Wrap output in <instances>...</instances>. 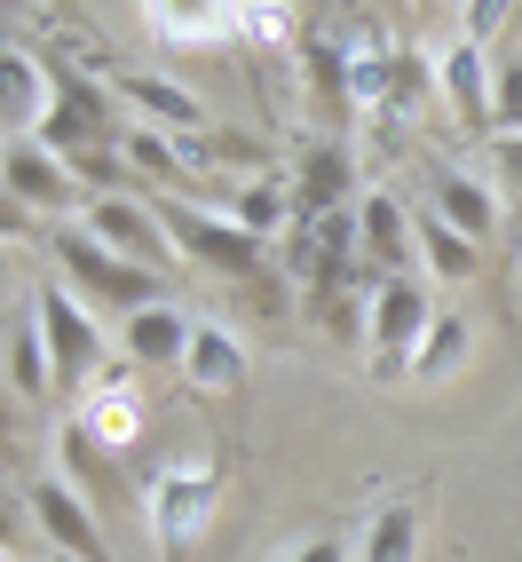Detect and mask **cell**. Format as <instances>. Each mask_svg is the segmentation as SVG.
<instances>
[{"label": "cell", "instance_id": "30bf717a", "mask_svg": "<svg viewBox=\"0 0 522 562\" xmlns=\"http://www.w3.org/2000/svg\"><path fill=\"white\" fill-rule=\"evenodd\" d=\"M48 103H56V64L41 48H24V41H0V135L9 143L41 135Z\"/></svg>", "mask_w": 522, "mask_h": 562}, {"label": "cell", "instance_id": "44dd1931", "mask_svg": "<svg viewBox=\"0 0 522 562\" xmlns=\"http://www.w3.org/2000/svg\"><path fill=\"white\" fill-rule=\"evenodd\" d=\"M356 562H420V499H381L364 515V539H356Z\"/></svg>", "mask_w": 522, "mask_h": 562}, {"label": "cell", "instance_id": "52a82bcc", "mask_svg": "<svg viewBox=\"0 0 522 562\" xmlns=\"http://www.w3.org/2000/svg\"><path fill=\"white\" fill-rule=\"evenodd\" d=\"M88 231L120 254V261H135V270H151V278H167V270H182V254H174V238L159 231V214H151V191H120V199H88Z\"/></svg>", "mask_w": 522, "mask_h": 562}, {"label": "cell", "instance_id": "5b68a950", "mask_svg": "<svg viewBox=\"0 0 522 562\" xmlns=\"http://www.w3.org/2000/svg\"><path fill=\"white\" fill-rule=\"evenodd\" d=\"M32 325H41V341H48V357H56V381H64V389H88L95 372L111 364V357H103V349H111V341H103V317H95L71 285H56V278L32 285Z\"/></svg>", "mask_w": 522, "mask_h": 562}, {"label": "cell", "instance_id": "8fae6325", "mask_svg": "<svg viewBox=\"0 0 522 562\" xmlns=\"http://www.w3.org/2000/svg\"><path fill=\"white\" fill-rule=\"evenodd\" d=\"M356 254L372 278H420V254H412V206L396 191H364L356 199Z\"/></svg>", "mask_w": 522, "mask_h": 562}, {"label": "cell", "instance_id": "f1b7e54d", "mask_svg": "<svg viewBox=\"0 0 522 562\" xmlns=\"http://www.w3.org/2000/svg\"><path fill=\"white\" fill-rule=\"evenodd\" d=\"M459 24H467V41H475V32H499V24H507V9H491V0H475V9H467Z\"/></svg>", "mask_w": 522, "mask_h": 562}, {"label": "cell", "instance_id": "9c48e42d", "mask_svg": "<svg viewBox=\"0 0 522 562\" xmlns=\"http://www.w3.org/2000/svg\"><path fill=\"white\" fill-rule=\"evenodd\" d=\"M24 507H32V522H41V539L48 547H64L71 562H111V547H103V515L71 492L64 475H32L24 483Z\"/></svg>", "mask_w": 522, "mask_h": 562}, {"label": "cell", "instance_id": "5bb4252c", "mask_svg": "<svg viewBox=\"0 0 522 562\" xmlns=\"http://www.w3.org/2000/svg\"><path fill=\"white\" fill-rule=\"evenodd\" d=\"M293 206H302V222H325V214H341L356 206V159H349V143H309L302 159H293Z\"/></svg>", "mask_w": 522, "mask_h": 562}, {"label": "cell", "instance_id": "d6a6232c", "mask_svg": "<svg viewBox=\"0 0 522 562\" xmlns=\"http://www.w3.org/2000/svg\"><path fill=\"white\" fill-rule=\"evenodd\" d=\"M0 167H9V135H0Z\"/></svg>", "mask_w": 522, "mask_h": 562}, {"label": "cell", "instance_id": "83f0119b", "mask_svg": "<svg viewBox=\"0 0 522 562\" xmlns=\"http://www.w3.org/2000/svg\"><path fill=\"white\" fill-rule=\"evenodd\" d=\"M285 562H349V547H341V539H302Z\"/></svg>", "mask_w": 522, "mask_h": 562}, {"label": "cell", "instance_id": "2e32d148", "mask_svg": "<svg viewBox=\"0 0 522 562\" xmlns=\"http://www.w3.org/2000/svg\"><path fill=\"white\" fill-rule=\"evenodd\" d=\"M56 460H64V483H71V492H80L95 515H103V507H135V492L120 483V460H111L80 420H64V428H56Z\"/></svg>", "mask_w": 522, "mask_h": 562}, {"label": "cell", "instance_id": "3957f363", "mask_svg": "<svg viewBox=\"0 0 522 562\" xmlns=\"http://www.w3.org/2000/svg\"><path fill=\"white\" fill-rule=\"evenodd\" d=\"M435 285L428 278H372V302H364V357H372V381H412V357L435 325Z\"/></svg>", "mask_w": 522, "mask_h": 562}, {"label": "cell", "instance_id": "ba28073f", "mask_svg": "<svg viewBox=\"0 0 522 562\" xmlns=\"http://www.w3.org/2000/svg\"><path fill=\"white\" fill-rule=\"evenodd\" d=\"M428 64H435V95H443V111H452L459 127H491L499 120V71L483 56V41L452 32V41H435Z\"/></svg>", "mask_w": 522, "mask_h": 562}, {"label": "cell", "instance_id": "7402d4cb", "mask_svg": "<svg viewBox=\"0 0 522 562\" xmlns=\"http://www.w3.org/2000/svg\"><path fill=\"white\" fill-rule=\"evenodd\" d=\"M120 159L143 175V191H151V199H182V143H174V135L143 127V120H127V135H120Z\"/></svg>", "mask_w": 522, "mask_h": 562}, {"label": "cell", "instance_id": "7a4b0ae2", "mask_svg": "<svg viewBox=\"0 0 522 562\" xmlns=\"http://www.w3.org/2000/svg\"><path fill=\"white\" fill-rule=\"evenodd\" d=\"M159 231L174 238V254L191 261V270H214V278H238L253 285L261 270H270V246H261L253 231H238L230 206H198V199H151Z\"/></svg>", "mask_w": 522, "mask_h": 562}, {"label": "cell", "instance_id": "4316f807", "mask_svg": "<svg viewBox=\"0 0 522 562\" xmlns=\"http://www.w3.org/2000/svg\"><path fill=\"white\" fill-rule=\"evenodd\" d=\"M16 238H48V231H41V214H32V206H16L9 191H0V246H16Z\"/></svg>", "mask_w": 522, "mask_h": 562}, {"label": "cell", "instance_id": "9a60e30c", "mask_svg": "<svg viewBox=\"0 0 522 562\" xmlns=\"http://www.w3.org/2000/svg\"><path fill=\"white\" fill-rule=\"evenodd\" d=\"M111 95H120L143 127H159V135H206L198 95L182 80H167V71H111Z\"/></svg>", "mask_w": 522, "mask_h": 562}, {"label": "cell", "instance_id": "603a6c76", "mask_svg": "<svg viewBox=\"0 0 522 562\" xmlns=\"http://www.w3.org/2000/svg\"><path fill=\"white\" fill-rule=\"evenodd\" d=\"M0 357H9V396L16 404H48L64 381H56V357H48V341H41V325H32V310L16 317V333H9V349H0Z\"/></svg>", "mask_w": 522, "mask_h": 562}, {"label": "cell", "instance_id": "8992f818", "mask_svg": "<svg viewBox=\"0 0 522 562\" xmlns=\"http://www.w3.org/2000/svg\"><path fill=\"white\" fill-rule=\"evenodd\" d=\"M0 191H9L16 206H32L41 222H80L88 214V182L71 175L64 151H48V143H9V167H0Z\"/></svg>", "mask_w": 522, "mask_h": 562}, {"label": "cell", "instance_id": "d4e9b609", "mask_svg": "<svg viewBox=\"0 0 522 562\" xmlns=\"http://www.w3.org/2000/svg\"><path fill=\"white\" fill-rule=\"evenodd\" d=\"M467 349H475V325H467L459 310H443V317L428 325L420 357H412V381H443V372H459V364H467Z\"/></svg>", "mask_w": 522, "mask_h": 562}, {"label": "cell", "instance_id": "d6986e66", "mask_svg": "<svg viewBox=\"0 0 522 562\" xmlns=\"http://www.w3.org/2000/svg\"><path fill=\"white\" fill-rule=\"evenodd\" d=\"M191 317H182L174 302H151V310H135V317H120V349H127V364L143 372V364H182V349H191Z\"/></svg>", "mask_w": 522, "mask_h": 562}, {"label": "cell", "instance_id": "ac0fdd59", "mask_svg": "<svg viewBox=\"0 0 522 562\" xmlns=\"http://www.w3.org/2000/svg\"><path fill=\"white\" fill-rule=\"evenodd\" d=\"M412 254H420V278H428V285H467V278L483 270V246H475V238H459L435 206H420V214H412Z\"/></svg>", "mask_w": 522, "mask_h": 562}, {"label": "cell", "instance_id": "f546056e", "mask_svg": "<svg viewBox=\"0 0 522 562\" xmlns=\"http://www.w3.org/2000/svg\"><path fill=\"white\" fill-rule=\"evenodd\" d=\"M24 515H32V507H16L9 492H0V547H9V539H16V522H24Z\"/></svg>", "mask_w": 522, "mask_h": 562}, {"label": "cell", "instance_id": "4dcf8cb0", "mask_svg": "<svg viewBox=\"0 0 522 562\" xmlns=\"http://www.w3.org/2000/svg\"><path fill=\"white\" fill-rule=\"evenodd\" d=\"M0 285H9V246H0Z\"/></svg>", "mask_w": 522, "mask_h": 562}, {"label": "cell", "instance_id": "1f68e13d", "mask_svg": "<svg viewBox=\"0 0 522 562\" xmlns=\"http://www.w3.org/2000/svg\"><path fill=\"white\" fill-rule=\"evenodd\" d=\"M9 436H16V428H9V412H0V443H9Z\"/></svg>", "mask_w": 522, "mask_h": 562}, {"label": "cell", "instance_id": "277c9868", "mask_svg": "<svg viewBox=\"0 0 522 562\" xmlns=\"http://www.w3.org/2000/svg\"><path fill=\"white\" fill-rule=\"evenodd\" d=\"M214 492H222V460H167L151 483H143V522H151V539H159L167 562L206 531Z\"/></svg>", "mask_w": 522, "mask_h": 562}, {"label": "cell", "instance_id": "e0dca14e", "mask_svg": "<svg viewBox=\"0 0 522 562\" xmlns=\"http://www.w3.org/2000/svg\"><path fill=\"white\" fill-rule=\"evenodd\" d=\"M246 341L230 325H214V317H198V333H191V349H182V381H191L198 396H238L246 389Z\"/></svg>", "mask_w": 522, "mask_h": 562}, {"label": "cell", "instance_id": "cb8c5ba5", "mask_svg": "<svg viewBox=\"0 0 522 562\" xmlns=\"http://www.w3.org/2000/svg\"><path fill=\"white\" fill-rule=\"evenodd\" d=\"M151 32H174V48H222L238 32V9H174V0H151L143 9Z\"/></svg>", "mask_w": 522, "mask_h": 562}, {"label": "cell", "instance_id": "6da1fadb", "mask_svg": "<svg viewBox=\"0 0 522 562\" xmlns=\"http://www.w3.org/2000/svg\"><path fill=\"white\" fill-rule=\"evenodd\" d=\"M48 254H56V270L71 278V293H80L88 310H120V317H135V310H151V302H167V278H151V270H135V261H120L88 222H48V238H41Z\"/></svg>", "mask_w": 522, "mask_h": 562}, {"label": "cell", "instance_id": "7c38bea8", "mask_svg": "<svg viewBox=\"0 0 522 562\" xmlns=\"http://www.w3.org/2000/svg\"><path fill=\"white\" fill-rule=\"evenodd\" d=\"M71 420H80V428H88V436L103 443V452L120 460L127 443L143 436V396H135V364H103L95 381L80 389V412H71Z\"/></svg>", "mask_w": 522, "mask_h": 562}, {"label": "cell", "instance_id": "ffe728a7", "mask_svg": "<svg viewBox=\"0 0 522 562\" xmlns=\"http://www.w3.org/2000/svg\"><path fill=\"white\" fill-rule=\"evenodd\" d=\"M230 222H238V231H253L261 246H277L285 231H302V206H293V182H285V175H253L246 191L230 199Z\"/></svg>", "mask_w": 522, "mask_h": 562}, {"label": "cell", "instance_id": "4fadbf2b", "mask_svg": "<svg viewBox=\"0 0 522 562\" xmlns=\"http://www.w3.org/2000/svg\"><path fill=\"white\" fill-rule=\"evenodd\" d=\"M428 206L452 222L459 238H475V246H491V238H499V214H507L499 182L475 175V167H435V175H428Z\"/></svg>", "mask_w": 522, "mask_h": 562}, {"label": "cell", "instance_id": "484cf974", "mask_svg": "<svg viewBox=\"0 0 522 562\" xmlns=\"http://www.w3.org/2000/svg\"><path fill=\"white\" fill-rule=\"evenodd\" d=\"M491 167H499V175H491L499 199H507V191L522 199V127H499V135H491Z\"/></svg>", "mask_w": 522, "mask_h": 562}]
</instances>
